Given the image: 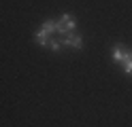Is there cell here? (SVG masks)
Instances as JSON below:
<instances>
[{
  "mask_svg": "<svg viewBox=\"0 0 132 127\" xmlns=\"http://www.w3.org/2000/svg\"><path fill=\"white\" fill-rule=\"evenodd\" d=\"M62 42V47H70V49H81V45H83V38L79 36L77 32H68L66 36L60 38Z\"/></svg>",
  "mask_w": 132,
  "mask_h": 127,
  "instance_id": "cell-1",
  "label": "cell"
},
{
  "mask_svg": "<svg viewBox=\"0 0 132 127\" xmlns=\"http://www.w3.org/2000/svg\"><path fill=\"white\" fill-rule=\"evenodd\" d=\"M126 53H128V51H123V47L117 45V47L113 49V59H115L117 64H123V59H126Z\"/></svg>",
  "mask_w": 132,
  "mask_h": 127,
  "instance_id": "cell-2",
  "label": "cell"
},
{
  "mask_svg": "<svg viewBox=\"0 0 132 127\" xmlns=\"http://www.w3.org/2000/svg\"><path fill=\"white\" fill-rule=\"evenodd\" d=\"M34 38H36V42H38V45L47 47V42H49V34H47V32H43V30H36Z\"/></svg>",
  "mask_w": 132,
  "mask_h": 127,
  "instance_id": "cell-3",
  "label": "cell"
},
{
  "mask_svg": "<svg viewBox=\"0 0 132 127\" xmlns=\"http://www.w3.org/2000/svg\"><path fill=\"white\" fill-rule=\"evenodd\" d=\"M121 66H123V72L132 76V51H128V53H126V59H123Z\"/></svg>",
  "mask_w": 132,
  "mask_h": 127,
  "instance_id": "cell-4",
  "label": "cell"
},
{
  "mask_svg": "<svg viewBox=\"0 0 132 127\" xmlns=\"http://www.w3.org/2000/svg\"><path fill=\"white\" fill-rule=\"evenodd\" d=\"M40 30H43V32H47V34L55 32V21H51V19H49V21H45L43 25H40Z\"/></svg>",
  "mask_w": 132,
  "mask_h": 127,
  "instance_id": "cell-5",
  "label": "cell"
},
{
  "mask_svg": "<svg viewBox=\"0 0 132 127\" xmlns=\"http://www.w3.org/2000/svg\"><path fill=\"white\" fill-rule=\"evenodd\" d=\"M47 47L51 49L53 53H57V51L62 49V42H60V40H53V38H49V42H47Z\"/></svg>",
  "mask_w": 132,
  "mask_h": 127,
  "instance_id": "cell-6",
  "label": "cell"
}]
</instances>
